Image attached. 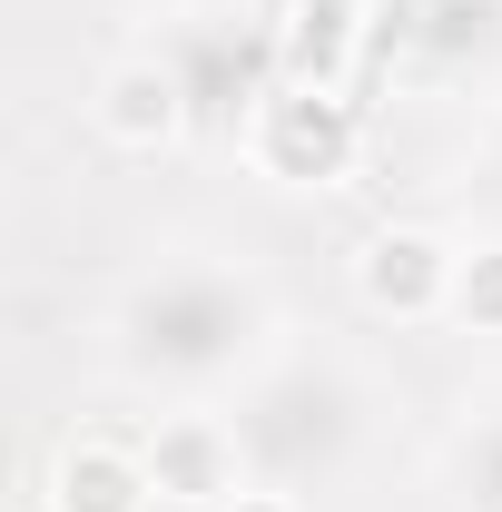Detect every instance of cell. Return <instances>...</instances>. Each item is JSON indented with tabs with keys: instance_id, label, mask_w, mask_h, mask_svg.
<instances>
[{
	"instance_id": "5",
	"label": "cell",
	"mask_w": 502,
	"mask_h": 512,
	"mask_svg": "<svg viewBox=\"0 0 502 512\" xmlns=\"http://www.w3.org/2000/svg\"><path fill=\"white\" fill-rule=\"evenodd\" d=\"M99 128H109L119 148H168V138L188 128V79L168 60H119L99 79Z\"/></svg>"
},
{
	"instance_id": "2",
	"label": "cell",
	"mask_w": 502,
	"mask_h": 512,
	"mask_svg": "<svg viewBox=\"0 0 502 512\" xmlns=\"http://www.w3.org/2000/svg\"><path fill=\"white\" fill-rule=\"evenodd\" d=\"M256 168L266 178H296V188H325L355 168V99L345 89H315V79H286L256 99Z\"/></svg>"
},
{
	"instance_id": "6",
	"label": "cell",
	"mask_w": 502,
	"mask_h": 512,
	"mask_svg": "<svg viewBox=\"0 0 502 512\" xmlns=\"http://www.w3.org/2000/svg\"><path fill=\"white\" fill-rule=\"evenodd\" d=\"M148 493H158V473H148V453L128 444H69L60 473H50V512H148Z\"/></svg>"
},
{
	"instance_id": "10",
	"label": "cell",
	"mask_w": 502,
	"mask_h": 512,
	"mask_svg": "<svg viewBox=\"0 0 502 512\" xmlns=\"http://www.w3.org/2000/svg\"><path fill=\"white\" fill-rule=\"evenodd\" d=\"M217 512H296L286 493H237V503H217Z\"/></svg>"
},
{
	"instance_id": "4",
	"label": "cell",
	"mask_w": 502,
	"mask_h": 512,
	"mask_svg": "<svg viewBox=\"0 0 502 512\" xmlns=\"http://www.w3.org/2000/svg\"><path fill=\"white\" fill-rule=\"evenodd\" d=\"M148 473H158V493L168 503H237V434L217 424V414H168L158 434H148Z\"/></svg>"
},
{
	"instance_id": "1",
	"label": "cell",
	"mask_w": 502,
	"mask_h": 512,
	"mask_svg": "<svg viewBox=\"0 0 502 512\" xmlns=\"http://www.w3.org/2000/svg\"><path fill=\"white\" fill-rule=\"evenodd\" d=\"M256 335V296L227 286V276H168L138 296V355L168 365V375H217L237 365Z\"/></svg>"
},
{
	"instance_id": "3",
	"label": "cell",
	"mask_w": 502,
	"mask_h": 512,
	"mask_svg": "<svg viewBox=\"0 0 502 512\" xmlns=\"http://www.w3.org/2000/svg\"><path fill=\"white\" fill-rule=\"evenodd\" d=\"M355 286H365L375 316H443L453 286H463V266H453L443 237H424V227H384V237H365V256H355Z\"/></svg>"
},
{
	"instance_id": "8",
	"label": "cell",
	"mask_w": 502,
	"mask_h": 512,
	"mask_svg": "<svg viewBox=\"0 0 502 512\" xmlns=\"http://www.w3.org/2000/svg\"><path fill=\"white\" fill-rule=\"evenodd\" d=\"M453 306H463L473 325H502V256H473V266H463V286H453Z\"/></svg>"
},
{
	"instance_id": "9",
	"label": "cell",
	"mask_w": 502,
	"mask_h": 512,
	"mask_svg": "<svg viewBox=\"0 0 502 512\" xmlns=\"http://www.w3.org/2000/svg\"><path fill=\"white\" fill-rule=\"evenodd\" d=\"M473 483H483V503L502 512V434H483V444H473Z\"/></svg>"
},
{
	"instance_id": "7",
	"label": "cell",
	"mask_w": 502,
	"mask_h": 512,
	"mask_svg": "<svg viewBox=\"0 0 502 512\" xmlns=\"http://www.w3.org/2000/svg\"><path fill=\"white\" fill-rule=\"evenodd\" d=\"M345 60H355V0H296L286 10V79L345 89Z\"/></svg>"
}]
</instances>
